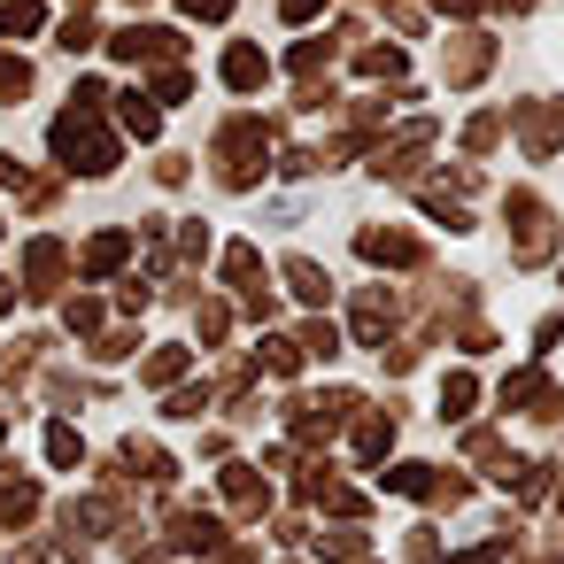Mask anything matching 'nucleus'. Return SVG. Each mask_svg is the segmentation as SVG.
I'll return each instance as SVG.
<instances>
[{
  "mask_svg": "<svg viewBox=\"0 0 564 564\" xmlns=\"http://www.w3.org/2000/svg\"><path fill=\"white\" fill-rule=\"evenodd\" d=\"M225 78H232V86H256V78H263V55H256V47H232Z\"/></svg>",
  "mask_w": 564,
  "mask_h": 564,
  "instance_id": "f257e3e1",
  "label": "nucleus"
},
{
  "mask_svg": "<svg viewBox=\"0 0 564 564\" xmlns=\"http://www.w3.org/2000/svg\"><path fill=\"white\" fill-rule=\"evenodd\" d=\"M286 17H317V0H286Z\"/></svg>",
  "mask_w": 564,
  "mask_h": 564,
  "instance_id": "f03ea898",
  "label": "nucleus"
}]
</instances>
